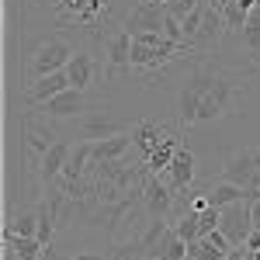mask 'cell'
Returning <instances> with one entry per match:
<instances>
[{"instance_id":"obj_4","label":"cell","mask_w":260,"mask_h":260,"mask_svg":"<svg viewBox=\"0 0 260 260\" xmlns=\"http://www.w3.org/2000/svg\"><path fill=\"white\" fill-rule=\"evenodd\" d=\"M42 115L49 121H66V118H80L83 111L90 108V98H87V90H77V87H66L62 94L56 98H49L45 104H35Z\"/></svg>"},{"instance_id":"obj_20","label":"cell","mask_w":260,"mask_h":260,"mask_svg":"<svg viewBox=\"0 0 260 260\" xmlns=\"http://www.w3.org/2000/svg\"><path fill=\"white\" fill-rule=\"evenodd\" d=\"M42 257H45V260H66V257H56V253H52V250H45V253H42Z\"/></svg>"},{"instance_id":"obj_21","label":"cell","mask_w":260,"mask_h":260,"mask_svg":"<svg viewBox=\"0 0 260 260\" xmlns=\"http://www.w3.org/2000/svg\"><path fill=\"white\" fill-rule=\"evenodd\" d=\"M233 4H236V0H219V7H222V11H225V7H233Z\"/></svg>"},{"instance_id":"obj_2","label":"cell","mask_w":260,"mask_h":260,"mask_svg":"<svg viewBox=\"0 0 260 260\" xmlns=\"http://www.w3.org/2000/svg\"><path fill=\"white\" fill-rule=\"evenodd\" d=\"M215 73H219L215 66L194 62L191 73L180 80V94H177V125L180 128L198 125V104H201V98L208 94V87L215 83Z\"/></svg>"},{"instance_id":"obj_13","label":"cell","mask_w":260,"mask_h":260,"mask_svg":"<svg viewBox=\"0 0 260 260\" xmlns=\"http://www.w3.org/2000/svg\"><path fill=\"white\" fill-rule=\"evenodd\" d=\"M128 142H132V132H128V136L118 132V136H108V139H94V146H90V163H111V160H118L121 153L128 149Z\"/></svg>"},{"instance_id":"obj_15","label":"cell","mask_w":260,"mask_h":260,"mask_svg":"<svg viewBox=\"0 0 260 260\" xmlns=\"http://www.w3.org/2000/svg\"><path fill=\"white\" fill-rule=\"evenodd\" d=\"M177 146H180L177 136H170L163 146H156V149L146 156V163H142V167H146V174H167V170H170V163H174V156H177Z\"/></svg>"},{"instance_id":"obj_11","label":"cell","mask_w":260,"mask_h":260,"mask_svg":"<svg viewBox=\"0 0 260 260\" xmlns=\"http://www.w3.org/2000/svg\"><path fill=\"white\" fill-rule=\"evenodd\" d=\"M66 87H70V77H66V70H59V73H49V77H39V80L28 83V101H31V104H45L49 98L62 94Z\"/></svg>"},{"instance_id":"obj_7","label":"cell","mask_w":260,"mask_h":260,"mask_svg":"<svg viewBox=\"0 0 260 260\" xmlns=\"http://www.w3.org/2000/svg\"><path fill=\"white\" fill-rule=\"evenodd\" d=\"M163 21H167V4L163 0H139V7L125 18V31L136 35V31H163Z\"/></svg>"},{"instance_id":"obj_16","label":"cell","mask_w":260,"mask_h":260,"mask_svg":"<svg viewBox=\"0 0 260 260\" xmlns=\"http://www.w3.org/2000/svg\"><path fill=\"white\" fill-rule=\"evenodd\" d=\"M52 128H45V125H35V121H28V149H31V160H42L49 149H52Z\"/></svg>"},{"instance_id":"obj_19","label":"cell","mask_w":260,"mask_h":260,"mask_svg":"<svg viewBox=\"0 0 260 260\" xmlns=\"http://www.w3.org/2000/svg\"><path fill=\"white\" fill-rule=\"evenodd\" d=\"M52 219H56L52 205L42 201V208H39V240H42V246H49V240H52Z\"/></svg>"},{"instance_id":"obj_18","label":"cell","mask_w":260,"mask_h":260,"mask_svg":"<svg viewBox=\"0 0 260 260\" xmlns=\"http://www.w3.org/2000/svg\"><path fill=\"white\" fill-rule=\"evenodd\" d=\"M4 233H11V236H39V212H28V215L14 219Z\"/></svg>"},{"instance_id":"obj_6","label":"cell","mask_w":260,"mask_h":260,"mask_svg":"<svg viewBox=\"0 0 260 260\" xmlns=\"http://www.w3.org/2000/svg\"><path fill=\"white\" fill-rule=\"evenodd\" d=\"M219 229L233 246H243L246 236H250V229H253V222H250V198H243V201H236V205H229V208H222Z\"/></svg>"},{"instance_id":"obj_9","label":"cell","mask_w":260,"mask_h":260,"mask_svg":"<svg viewBox=\"0 0 260 260\" xmlns=\"http://www.w3.org/2000/svg\"><path fill=\"white\" fill-rule=\"evenodd\" d=\"M163 177H167V184H170L174 191H187V187L194 184V149L180 142V146H177V156H174L170 170H167Z\"/></svg>"},{"instance_id":"obj_12","label":"cell","mask_w":260,"mask_h":260,"mask_svg":"<svg viewBox=\"0 0 260 260\" xmlns=\"http://www.w3.org/2000/svg\"><path fill=\"white\" fill-rule=\"evenodd\" d=\"M70 153H73V149H70L66 142H59V139L52 142V149L42 156V167H39L45 184H56V180L66 174V167H70Z\"/></svg>"},{"instance_id":"obj_5","label":"cell","mask_w":260,"mask_h":260,"mask_svg":"<svg viewBox=\"0 0 260 260\" xmlns=\"http://www.w3.org/2000/svg\"><path fill=\"white\" fill-rule=\"evenodd\" d=\"M104 70H108V80H118L121 73H132V35L125 28L118 35H111L104 45Z\"/></svg>"},{"instance_id":"obj_1","label":"cell","mask_w":260,"mask_h":260,"mask_svg":"<svg viewBox=\"0 0 260 260\" xmlns=\"http://www.w3.org/2000/svg\"><path fill=\"white\" fill-rule=\"evenodd\" d=\"M243 90H246V80H243L240 73L219 70L215 73V83L208 87V94L198 104V125H208V121H219L222 115H229L233 104L243 98Z\"/></svg>"},{"instance_id":"obj_3","label":"cell","mask_w":260,"mask_h":260,"mask_svg":"<svg viewBox=\"0 0 260 260\" xmlns=\"http://www.w3.org/2000/svg\"><path fill=\"white\" fill-rule=\"evenodd\" d=\"M70 59H73V45H70L66 39H49V42H42L39 49H35L28 73H31V80H39V77H49V73L66 70Z\"/></svg>"},{"instance_id":"obj_14","label":"cell","mask_w":260,"mask_h":260,"mask_svg":"<svg viewBox=\"0 0 260 260\" xmlns=\"http://www.w3.org/2000/svg\"><path fill=\"white\" fill-rule=\"evenodd\" d=\"M205 194H208V201L215 205V208H229V205H236V201L250 198L246 194V187H240V184H233V180H215V184H208L205 187Z\"/></svg>"},{"instance_id":"obj_22","label":"cell","mask_w":260,"mask_h":260,"mask_svg":"<svg viewBox=\"0 0 260 260\" xmlns=\"http://www.w3.org/2000/svg\"><path fill=\"white\" fill-rule=\"evenodd\" d=\"M253 160H257V167H260V149H253Z\"/></svg>"},{"instance_id":"obj_10","label":"cell","mask_w":260,"mask_h":260,"mask_svg":"<svg viewBox=\"0 0 260 260\" xmlns=\"http://www.w3.org/2000/svg\"><path fill=\"white\" fill-rule=\"evenodd\" d=\"M66 77H70V87L90 90V83L98 77V59H94L90 52H73V59L66 66Z\"/></svg>"},{"instance_id":"obj_17","label":"cell","mask_w":260,"mask_h":260,"mask_svg":"<svg viewBox=\"0 0 260 260\" xmlns=\"http://www.w3.org/2000/svg\"><path fill=\"white\" fill-rule=\"evenodd\" d=\"M4 240L18 253V260H39L42 253H45V246H42L39 236H11V233H4Z\"/></svg>"},{"instance_id":"obj_8","label":"cell","mask_w":260,"mask_h":260,"mask_svg":"<svg viewBox=\"0 0 260 260\" xmlns=\"http://www.w3.org/2000/svg\"><path fill=\"white\" fill-rule=\"evenodd\" d=\"M174 132L167 128V125H160V121H149V118H142V121H136L132 125V146L142 153V160L156 149V146H163V142L170 139Z\"/></svg>"}]
</instances>
